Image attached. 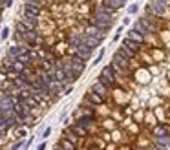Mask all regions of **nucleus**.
I'll use <instances>...</instances> for the list:
<instances>
[{
  "label": "nucleus",
  "instance_id": "obj_34",
  "mask_svg": "<svg viewBox=\"0 0 170 150\" xmlns=\"http://www.w3.org/2000/svg\"><path fill=\"white\" fill-rule=\"evenodd\" d=\"M157 2H161V4H167V2H168V0H157Z\"/></svg>",
  "mask_w": 170,
  "mask_h": 150
},
{
  "label": "nucleus",
  "instance_id": "obj_24",
  "mask_svg": "<svg viewBox=\"0 0 170 150\" xmlns=\"http://www.w3.org/2000/svg\"><path fill=\"white\" fill-rule=\"evenodd\" d=\"M119 53H121V55H124L126 59H132V57L135 55V51L128 50V48H124V46H121V48H119Z\"/></svg>",
  "mask_w": 170,
  "mask_h": 150
},
{
  "label": "nucleus",
  "instance_id": "obj_29",
  "mask_svg": "<svg viewBox=\"0 0 170 150\" xmlns=\"http://www.w3.org/2000/svg\"><path fill=\"white\" fill-rule=\"evenodd\" d=\"M17 137L24 139V137H26V130H24V128H19V130H17Z\"/></svg>",
  "mask_w": 170,
  "mask_h": 150
},
{
  "label": "nucleus",
  "instance_id": "obj_7",
  "mask_svg": "<svg viewBox=\"0 0 170 150\" xmlns=\"http://www.w3.org/2000/svg\"><path fill=\"white\" fill-rule=\"evenodd\" d=\"M165 6H167V4H161V2H157V0H152L150 11L161 17V15H165V13H167V7H165Z\"/></svg>",
  "mask_w": 170,
  "mask_h": 150
},
{
  "label": "nucleus",
  "instance_id": "obj_5",
  "mask_svg": "<svg viewBox=\"0 0 170 150\" xmlns=\"http://www.w3.org/2000/svg\"><path fill=\"white\" fill-rule=\"evenodd\" d=\"M75 53H77L79 57H81V59H84V60H86V59H90V57H92L94 50H92L90 46H86V44L82 42L81 46H77V48H75Z\"/></svg>",
  "mask_w": 170,
  "mask_h": 150
},
{
  "label": "nucleus",
  "instance_id": "obj_8",
  "mask_svg": "<svg viewBox=\"0 0 170 150\" xmlns=\"http://www.w3.org/2000/svg\"><path fill=\"white\" fill-rule=\"evenodd\" d=\"M15 113H17V115H20V117H29L31 110H29V106L22 101V103H19V104H15Z\"/></svg>",
  "mask_w": 170,
  "mask_h": 150
},
{
  "label": "nucleus",
  "instance_id": "obj_12",
  "mask_svg": "<svg viewBox=\"0 0 170 150\" xmlns=\"http://www.w3.org/2000/svg\"><path fill=\"white\" fill-rule=\"evenodd\" d=\"M133 29H135V31H137V33H141V35H143V37H145V35H148V33H150V29H148V28H146V24H145V22H143V20H139V22H137V24H135V26H133Z\"/></svg>",
  "mask_w": 170,
  "mask_h": 150
},
{
  "label": "nucleus",
  "instance_id": "obj_31",
  "mask_svg": "<svg viewBox=\"0 0 170 150\" xmlns=\"http://www.w3.org/2000/svg\"><path fill=\"white\" fill-rule=\"evenodd\" d=\"M50 134H51V128H46V130L42 132V139H46V137H50Z\"/></svg>",
  "mask_w": 170,
  "mask_h": 150
},
{
  "label": "nucleus",
  "instance_id": "obj_11",
  "mask_svg": "<svg viewBox=\"0 0 170 150\" xmlns=\"http://www.w3.org/2000/svg\"><path fill=\"white\" fill-rule=\"evenodd\" d=\"M70 130L73 132L75 135H79V137H86V135H88V132H86V128H84L82 125H79V123H73V125L70 126Z\"/></svg>",
  "mask_w": 170,
  "mask_h": 150
},
{
  "label": "nucleus",
  "instance_id": "obj_16",
  "mask_svg": "<svg viewBox=\"0 0 170 150\" xmlns=\"http://www.w3.org/2000/svg\"><path fill=\"white\" fill-rule=\"evenodd\" d=\"M59 147H60L62 150H75V145H73L72 141H68L66 137H62V139L59 141Z\"/></svg>",
  "mask_w": 170,
  "mask_h": 150
},
{
  "label": "nucleus",
  "instance_id": "obj_27",
  "mask_svg": "<svg viewBox=\"0 0 170 150\" xmlns=\"http://www.w3.org/2000/svg\"><path fill=\"white\" fill-rule=\"evenodd\" d=\"M24 103H26L28 106H37V104H38V99H35V97L31 95V97H28V99H26Z\"/></svg>",
  "mask_w": 170,
  "mask_h": 150
},
{
  "label": "nucleus",
  "instance_id": "obj_3",
  "mask_svg": "<svg viewBox=\"0 0 170 150\" xmlns=\"http://www.w3.org/2000/svg\"><path fill=\"white\" fill-rule=\"evenodd\" d=\"M40 6L38 4H24V15L28 17V19H38V15H40Z\"/></svg>",
  "mask_w": 170,
  "mask_h": 150
},
{
  "label": "nucleus",
  "instance_id": "obj_18",
  "mask_svg": "<svg viewBox=\"0 0 170 150\" xmlns=\"http://www.w3.org/2000/svg\"><path fill=\"white\" fill-rule=\"evenodd\" d=\"M126 38H130V40H133V42H137V44H141V42H143V35H139V33H137V31H135V29H132V31H128V37Z\"/></svg>",
  "mask_w": 170,
  "mask_h": 150
},
{
  "label": "nucleus",
  "instance_id": "obj_28",
  "mask_svg": "<svg viewBox=\"0 0 170 150\" xmlns=\"http://www.w3.org/2000/svg\"><path fill=\"white\" fill-rule=\"evenodd\" d=\"M7 38H9V28L4 26L2 28V40H7Z\"/></svg>",
  "mask_w": 170,
  "mask_h": 150
},
{
  "label": "nucleus",
  "instance_id": "obj_22",
  "mask_svg": "<svg viewBox=\"0 0 170 150\" xmlns=\"http://www.w3.org/2000/svg\"><path fill=\"white\" fill-rule=\"evenodd\" d=\"M123 46L128 48V50H132V51H137V48H139V44L133 42V40H130V38H124V40H123Z\"/></svg>",
  "mask_w": 170,
  "mask_h": 150
},
{
  "label": "nucleus",
  "instance_id": "obj_30",
  "mask_svg": "<svg viewBox=\"0 0 170 150\" xmlns=\"http://www.w3.org/2000/svg\"><path fill=\"white\" fill-rule=\"evenodd\" d=\"M13 4V0H2V9H6V7H9Z\"/></svg>",
  "mask_w": 170,
  "mask_h": 150
},
{
  "label": "nucleus",
  "instance_id": "obj_10",
  "mask_svg": "<svg viewBox=\"0 0 170 150\" xmlns=\"http://www.w3.org/2000/svg\"><path fill=\"white\" fill-rule=\"evenodd\" d=\"M72 64H73V70H75L77 73H81V72L84 70V59H81L77 53L72 57Z\"/></svg>",
  "mask_w": 170,
  "mask_h": 150
},
{
  "label": "nucleus",
  "instance_id": "obj_2",
  "mask_svg": "<svg viewBox=\"0 0 170 150\" xmlns=\"http://www.w3.org/2000/svg\"><path fill=\"white\" fill-rule=\"evenodd\" d=\"M99 82H102L104 86H112L115 82V72H113L112 66H104L102 68V73L99 77Z\"/></svg>",
  "mask_w": 170,
  "mask_h": 150
},
{
  "label": "nucleus",
  "instance_id": "obj_4",
  "mask_svg": "<svg viewBox=\"0 0 170 150\" xmlns=\"http://www.w3.org/2000/svg\"><path fill=\"white\" fill-rule=\"evenodd\" d=\"M2 104H0V110L2 112H15V103H13V99H11V95L4 94L2 92Z\"/></svg>",
  "mask_w": 170,
  "mask_h": 150
},
{
  "label": "nucleus",
  "instance_id": "obj_33",
  "mask_svg": "<svg viewBox=\"0 0 170 150\" xmlns=\"http://www.w3.org/2000/svg\"><path fill=\"white\" fill-rule=\"evenodd\" d=\"M37 150H46V143H40L37 147Z\"/></svg>",
  "mask_w": 170,
  "mask_h": 150
},
{
  "label": "nucleus",
  "instance_id": "obj_21",
  "mask_svg": "<svg viewBox=\"0 0 170 150\" xmlns=\"http://www.w3.org/2000/svg\"><path fill=\"white\" fill-rule=\"evenodd\" d=\"M155 145L167 148V147H170V137L168 135H165V137H155Z\"/></svg>",
  "mask_w": 170,
  "mask_h": 150
},
{
  "label": "nucleus",
  "instance_id": "obj_13",
  "mask_svg": "<svg viewBox=\"0 0 170 150\" xmlns=\"http://www.w3.org/2000/svg\"><path fill=\"white\" fill-rule=\"evenodd\" d=\"M24 40H26L28 44H31V46H33V44H40V42H42V38L38 37L35 31H33V33H28V35L24 37Z\"/></svg>",
  "mask_w": 170,
  "mask_h": 150
},
{
  "label": "nucleus",
  "instance_id": "obj_14",
  "mask_svg": "<svg viewBox=\"0 0 170 150\" xmlns=\"http://www.w3.org/2000/svg\"><path fill=\"white\" fill-rule=\"evenodd\" d=\"M123 4H124V0H104V7H113V9H119V7H123Z\"/></svg>",
  "mask_w": 170,
  "mask_h": 150
},
{
  "label": "nucleus",
  "instance_id": "obj_9",
  "mask_svg": "<svg viewBox=\"0 0 170 150\" xmlns=\"http://www.w3.org/2000/svg\"><path fill=\"white\" fill-rule=\"evenodd\" d=\"M128 60H130V59H126L124 55H121L119 51L113 55V64H117V66H119V68H123V70H126V68H128Z\"/></svg>",
  "mask_w": 170,
  "mask_h": 150
},
{
  "label": "nucleus",
  "instance_id": "obj_23",
  "mask_svg": "<svg viewBox=\"0 0 170 150\" xmlns=\"http://www.w3.org/2000/svg\"><path fill=\"white\" fill-rule=\"evenodd\" d=\"M31 20H33V19H28V17H26V20H20V22H22V24L26 26L28 33H33V31H35V24H33Z\"/></svg>",
  "mask_w": 170,
  "mask_h": 150
},
{
  "label": "nucleus",
  "instance_id": "obj_32",
  "mask_svg": "<svg viewBox=\"0 0 170 150\" xmlns=\"http://www.w3.org/2000/svg\"><path fill=\"white\" fill-rule=\"evenodd\" d=\"M128 13H137V4H133V6H130V7H128Z\"/></svg>",
  "mask_w": 170,
  "mask_h": 150
},
{
  "label": "nucleus",
  "instance_id": "obj_25",
  "mask_svg": "<svg viewBox=\"0 0 170 150\" xmlns=\"http://www.w3.org/2000/svg\"><path fill=\"white\" fill-rule=\"evenodd\" d=\"M64 135H66V139H68V141H72L73 145L77 143V137H79V135H75V134H73V132L70 130V128H66V132H64Z\"/></svg>",
  "mask_w": 170,
  "mask_h": 150
},
{
  "label": "nucleus",
  "instance_id": "obj_17",
  "mask_svg": "<svg viewBox=\"0 0 170 150\" xmlns=\"http://www.w3.org/2000/svg\"><path fill=\"white\" fill-rule=\"evenodd\" d=\"M55 77L59 82H66L68 81V75H66V72H64V68H57L55 70Z\"/></svg>",
  "mask_w": 170,
  "mask_h": 150
},
{
  "label": "nucleus",
  "instance_id": "obj_19",
  "mask_svg": "<svg viewBox=\"0 0 170 150\" xmlns=\"http://www.w3.org/2000/svg\"><path fill=\"white\" fill-rule=\"evenodd\" d=\"M84 44H86V46H90V48L94 50L95 46H99V44H101V38H94V37H86V35H84Z\"/></svg>",
  "mask_w": 170,
  "mask_h": 150
},
{
  "label": "nucleus",
  "instance_id": "obj_20",
  "mask_svg": "<svg viewBox=\"0 0 170 150\" xmlns=\"http://www.w3.org/2000/svg\"><path fill=\"white\" fill-rule=\"evenodd\" d=\"M92 92L102 95V97H106V90H104V84H102V82H95L94 88H92Z\"/></svg>",
  "mask_w": 170,
  "mask_h": 150
},
{
  "label": "nucleus",
  "instance_id": "obj_15",
  "mask_svg": "<svg viewBox=\"0 0 170 150\" xmlns=\"http://www.w3.org/2000/svg\"><path fill=\"white\" fill-rule=\"evenodd\" d=\"M88 101L94 103V104H101V103L104 101V97L99 95V94H95V92H90V94H88Z\"/></svg>",
  "mask_w": 170,
  "mask_h": 150
},
{
  "label": "nucleus",
  "instance_id": "obj_6",
  "mask_svg": "<svg viewBox=\"0 0 170 150\" xmlns=\"http://www.w3.org/2000/svg\"><path fill=\"white\" fill-rule=\"evenodd\" d=\"M86 37H94V38H101L102 40V37H104V31L101 29V28H97V26H88L86 28Z\"/></svg>",
  "mask_w": 170,
  "mask_h": 150
},
{
  "label": "nucleus",
  "instance_id": "obj_1",
  "mask_svg": "<svg viewBox=\"0 0 170 150\" xmlns=\"http://www.w3.org/2000/svg\"><path fill=\"white\" fill-rule=\"evenodd\" d=\"M112 15H113V11H110L108 7H99V9L95 11L94 26L101 28L102 31H106V28L112 24Z\"/></svg>",
  "mask_w": 170,
  "mask_h": 150
},
{
  "label": "nucleus",
  "instance_id": "obj_26",
  "mask_svg": "<svg viewBox=\"0 0 170 150\" xmlns=\"http://www.w3.org/2000/svg\"><path fill=\"white\" fill-rule=\"evenodd\" d=\"M154 135H155V137H165V135H167V130H165L163 126H159V128L154 130Z\"/></svg>",
  "mask_w": 170,
  "mask_h": 150
}]
</instances>
